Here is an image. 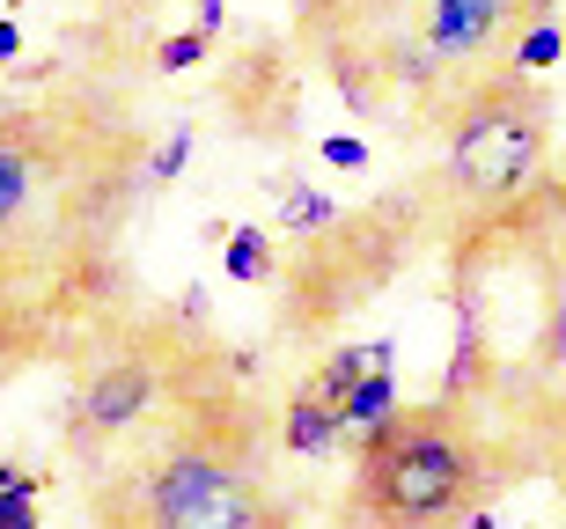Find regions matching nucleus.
I'll use <instances>...</instances> for the list:
<instances>
[{"label":"nucleus","mask_w":566,"mask_h":529,"mask_svg":"<svg viewBox=\"0 0 566 529\" xmlns=\"http://www.w3.org/2000/svg\"><path fill=\"white\" fill-rule=\"evenodd\" d=\"M133 110L96 82L0 104V317L38 353L44 324L104 295L147 191Z\"/></svg>","instance_id":"nucleus-1"},{"label":"nucleus","mask_w":566,"mask_h":529,"mask_svg":"<svg viewBox=\"0 0 566 529\" xmlns=\"http://www.w3.org/2000/svg\"><path fill=\"white\" fill-rule=\"evenodd\" d=\"M88 529H294L265 486V426L221 368L191 382L126 456L82 478Z\"/></svg>","instance_id":"nucleus-2"},{"label":"nucleus","mask_w":566,"mask_h":529,"mask_svg":"<svg viewBox=\"0 0 566 529\" xmlns=\"http://www.w3.org/2000/svg\"><path fill=\"white\" fill-rule=\"evenodd\" d=\"M515 448L485 426L479 404L427 398L398 404L354 448L346 478V529H485V500L515 486Z\"/></svg>","instance_id":"nucleus-3"},{"label":"nucleus","mask_w":566,"mask_h":529,"mask_svg":"<svg viewBox=\"0 0 566 529\" xmlns=\"http://www.w3.org/2000/svg\"><path fill=\"white\" fill-rule=\"evenodd\" d=\"M221 368V346H199V339H177V324H111L96 331L66 382V404H60V448L66 464L96 478L111 456H126L147 426L163 420L169 404L185 398L191 382H207Z\"/></svg>","instance_id":"nucleus-4"},{"label":"nucleus","mask_w":566,"mask_h":529,"mask_svg":"<svg viewBox=\"0 0 566 529\" xmlns=\"http://www.w3.org/2000/svg\"><path fill=\"white\" fill-rule=\"evenodd\" d=\"M552 118H559V104H552L545 74H507V82L479 88L441 126V162L427 170L434 221L471 229V221L523 207L552 170Z\"/></svg>","instance_id":"nucleus-5"},{"label":"nucleus","mask_w":566,"mask_h":529,"mask_svg":"<svg viewBox=\"0 0 566 529\" xmlns=\"http://www.w3.org/2000/svg\"><path fill=\"white\" fill-rule=\"evenodd\" d=\"M545 15L552 0H412L398 44V96L441 133L479 88L515 74V52Z\"/></svg>","instance_id":"nucleus-6"},{"label":"nucleus","mask_w":566,"mask_h":529,"mask_svg":"<svg viewBox=\"0 0 566 529\" xmlns=\"http://www.w3.org/2000/svg\"><path fill=\"white\" fill-rule=\"evenodd\" d=\"M420 229H441L427 184L398 191V199H376V207H360V213H338L332 229L302 235V251L287 257V287H294L287 324L294 331H316V324H338L346 309H360L405 265Z\"/></svg>","instance_id":"nucleus-7"},{"label":"nucleus","mask_w":566,"mask_h":529,"mask_svg":"<svg viewBox=\"0 0 566 529\" xmlns=\"http://www.w3.org/2000/svg\"><path fill=\"white\" fill-rule=\"evenodd\" d=\"M412 0H294V38L354 110H390Z\"/></svg>","instance_id":"nucleus-8"},{"label":"nucleus","mask_w":566,"mask_h":529,"mask_svg":"<svg viewBox=\"0 0 566 529\" xmlns=\"http://www.w3.org/2000/svg\"><path fill=\"white\" fill-rule=\"evenodd\" d=\"M265 199H273V235H294V243L338 221L332 191H316L302 170H273V177H265Z\"/></svg>","instance_id":"nucleus-9"},{"label":"nucleus","mask_w":566,"mask_h":529,"mask_svg":"<svg viewBox=\"0 0 566 529\" xmlns=\"http://www.w3.org/2000/svg\"><path fill=\"white\" fill-rule=\"evenodd\" d=\"M280 448L287 456H332V448H346V420H338V404H324L302 382L287 398V412H280Z\"/></svg>","instance_id":"nucleus-10"},{"label":"nucleus","mask_w":566,"mask_h":529,"mask_svg":"<svg viewBox=\"0 0 566 529\" xmlns=\"http://www.w3.org/2000/svg\"><path fill=\"white\" fill-rule=\"evenodd\" d=\"M398 404H405L398 398V360H390V368H368V375L346 390V404H338V420H346V448H360L382 420H390V412H398Z\"/></svg>","instance_id":"nucleus-11"},{"label":"nucleus","mask_w":566,"mask_h":529,"mask_svg":"<svg viewBox=\"0 0 566 529\" xmlns=\"http://www.w3.org/2000/svg\"><path fill=\"white\" fill-rule=\"evenodd\" d=\"M221 273H229L235 287H265V279L280 273V235L258 229V221L229 229V243H221Z\"/></svg>","instance_id":"nucleus-12"},{"label":"nucleus","mask_w":566,"mask_h":529,"mask_svg":"<svg viewBox=\"0 0 566 529\" xmlns=\"http://www.w3.org/2000/svg\"><path fill=\"white\" fill-rule=\"evenodd\" d=\"M185 162H191V126L177 118V126H169L163 140L147 148V170H140V177H147V191H169L177 177H185Z\"/></svg>","instance_id":"nucleus-13"},{"label":"nucleus","mask_w":566,"mask_h":529,"mask_svg":"<svg viewBox=\"0 0 566 529\" xmlns=\"http://www.w3.org/2000/svg\"><path fill=\"white\" fill-rule=\"evenodd\" d=\"M559 60H566V30L545 15V22H537V30L523 38V52H515V74H552Z\"/></svg>","instance_id":"nucleus-14"},{"label":"nucleus","mask_w":566,"mask_h":529,"mask_svg":"<svg viewBox=\"0 0 566 529\" xmlns=\"http://www.w3.org/2000/svg\"><path fill=\"white\" fill-rule=\"evenodd\" d=\"M199 60H213V38H207V30H177V38L155 44V74H191Z\"/></svg>","instance_id":"nucleus-15"},{"label":"nucleus","mask_w":566,"mask_h":529,"mask_svg":"<svg viewBox=\"0 0 566 529\" xmlns=\"http://www.w3.org/2000/svg\"><path fill=\"white\" fill-rule=\"evenodd\" d=\"M316 155H324V170H346V177H360L376 155H368V140H354V133H324L316 140Z\"/></svg>","instance_id":"nucleus-16"},{"label":"nucleus","mask_w":566,"mask_h":529,"mask_svg":"<svg viewBox=\"0 0 566 529\" xmlns=\"http://www.w3.org/2000/svg\"><path fill=\"white\" fill-rule=\"evenodd\" d=\"M221 22H229V0H199V30L221 38Z\"/></svg>","instance_id":"nucleus-17"},{"label":"nucleus","mask_w":566,"mask_h":529,"mask_svg":"<svg viewBox=\"0 0 566 529\" xmlns=\"http://www.w3.org/2000/svg\"><path fill=\"white\" fill-rule=\"evenodd\" d=\"M22 353H30V346H22V339H15V324L0 317V375H8V360H22Z\"/></svg>","instance_id":"nucleus-18"},{"label":"nucleus","mask_w":566,"mask_h":529,"mask_svg":"<svg viewBox=\"0 0 566 529\" xmlns=\"http://www.w3.org/2000/svg\"><path fill=\"white\" fill-rule=\"evenodd\" d=\"M15 52H22V22L0 15V60H15Z\"/></svg>","instance_id":"nucleus-19"},{"label":"nucleus","mask_w":566,"mask_h":529,"mask_svg":"<svg viewBox=\"0 0 566 529\" xmlns=\"http://www.w3.org/2000/svg\"><path fill=\"white\" fill-rule=\"evenodd\" d=\"M559 500H566V456H559Z\"/></svg>","instance_id":"nucleus-20"}]
</instances>
